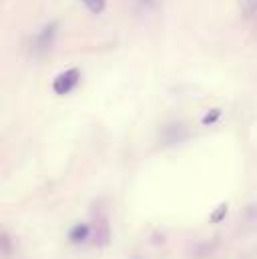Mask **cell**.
Listing matches in <instances>:
<instances>
[{"instance_id": "6da1fadb", "label": "cell", "mask_w": 257, "mask_h": 259, "mask_svg": "<svg viewBox=\"0 0 257 259\" xmlns=\"http://www.w3.org/2000/svg\"><path fill=\"white\" fill-rule=\"evenodd\" d=\"M78 80H80L78 68L63 70V72L53 80V91H55V95H59V97H66L68 93H72V91L76 89Z\"/></svg>"}, {"instance_id": "7a4b0ae2", "label": "cell", "mask_w": 257, "mask_h": 259, "mask_svg": "<svg viewBox=\"0 0 257 259\" xmlns=\"http://www.w3.org/2000/svg\"><path fill=\"white\" fill-rule=\"evenodd\" d=\"M91 233H93V227H91L89 223H76L74 227H70L68 239H70L72 243H82V241H87V239L91 237Z\"/></svg>"}, {"instance_id": "3957f363", "label": "cell", "mask_w": 257, "mask_h": 259, "mask_svg": "<svg viewBox=\"0 0 257 259\" xmlns=\"http://www.w3.org/2000/svg\"><path fill=\"white\" fill-rule=\"evenodd\" d=\"M55 32H57V24H55V22H53V24H47L45 30L36 36V47H38L40 51L49 49L51 42H53V38H55Z\"/></svg>"}, {"instance_id": "277c9868", "label": "cell", "mask_w": 257, "mask_h": 259, "mask_svg": "<svg viewBox=\"0 0 257 259\" xmlns=\"http://www.w3.org/2000/svg\"><path fill=\"white\" fill-rule=\"evenodd\" d=\"M111 241V231H109V225H107V221H101V223H97V227H95V245H107Z\"/></svg>"}, {"instance_id": "5b68a950", "label": "cell", "mask_w": 257, "mask_h": 259, "mask_svg": "<svg viewBox=\"0 0 257 259\" xmlns=\"http://www.w3.org/2000/svg\"><path fill=\"white\" fill-rule=\"evenodd\" d=\"M227 209H229V207H227V203H221V205H219V207L209 215V223H213V225L221 223V221L227 217Z\"/></svg>"}, {"instance_id": "8992f818", "label": "cell", "mask_w": 257, "mask_h": 259, "mask_svg": "<svg viewBox=\"0 0 257 259\" xmlns=\"http://www.w3.org/2000/svg\"><path fill=\"white\" fill-rule=\"evenodd\" d=\"M82 4L93 12V14H101L107 8V0H82Z\"/></svg>"}, {"instance_id": "52a82bcc", "label": "cell", "mask_w": 257, "mask_h": 259, "mask_svg": "<svg viewBox=\"0 0 257 259\" xmlns=\"http://www.w3.org/2000/svg\"><path fill=\"white\" fill-rule=\"evenodd\" d=\"M219 117H221V109H211V111H207L205 115H203V119H201V125H213V123H217L219 121Z\"/></svg>"}, {"instance_id": "ba28073f", "label": "cell", "mask_w": 257, "mask_h": 259, "mask_svg": "<svg viewBox=\"0 0 257 259\" xmlns=\"http://www.w3.org/2000/svg\"><path fill=\"white\" fill-rule=\"evenodd\" d=\"M243 10L247 16L257 18V0H243Z\"/></svg>"}]
</instances>
